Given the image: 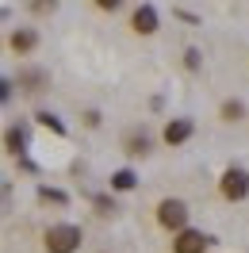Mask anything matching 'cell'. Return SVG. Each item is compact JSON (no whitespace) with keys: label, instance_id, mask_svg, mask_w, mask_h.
<instances>
[{"label":"cell","instance_id":"14","mask_svg":"<svg viewBox=\"0 0 249 253\" xmlns=\"http://www.w3.org/2000/svg\"><path fill=\"white\" fill-rule=\"evenodd\" d=\"M35 119H39L42 126H50V130H58V134H65V126H62V119H58V115H50V111H39Z\"/></svg>","mask_w":249,"mask_h":253},{"label":"cell","instance_id":"2","mask_svg":"<svg viewBox=\"0 0 249 253\" xmlns=\"http://www.w3.org/2000/svg\"><path fill=\"white\" fill-rule=\"evenodd\" d=\"M218 192H222V200H230V204L246 200V196H249V173H246V169H238V165H230L226 173L218 176Z\"/></svg>","mask_w":249,"mask_h":253},{"label":"cell","instance_id":"13","mask_svg":"<svg viewBox=\"0 0 249 253\" xmlns=\"http://www.w3.org/2000/svg\"><path fill=\"white\" fill-rule=\"evenodd\" d=\"M27 4V12H35V16H54L58 12V0H23Z\"/></svg>","mask_w":249,"mask_h":253},{"label":"cell","instance_id":"15","mask_svg":"<svg viewBox=\"0 0 249 253\" xmlns=\"http://www.w3.org/2000/svg\"><path fill=\"white\" fill-rule=\"evenodd\" d=\"M92 207H96V215H104V219H108V215H115V200H108V196H96Z\"/></svg>","mask_w":249,"mask_h":253},{"label":"cell","instance_id":"18","mask_svg":"<svg viewBox=\"0 0 249 253\" xmlns=\"http://www.w3.org/2000/svg\"><path fill=\"white\" fill-rule=\"evenodd\" d=\"M184 62H188V69H196V65H200V50H188Z\"/></svg>","mask_w":249,"mask_h":253},{"label":"cell","instance_id":"1","mask_svg":"<svg viewBox=\"0 0 249 253\" xmlns=\"http://www.w3.org/2000/svg\"><path fill=\"white\" fill-rule=\"evenodd\" d=\"M81 242H84V234H81V226H73V222H54V226H46V234H42L46 253H77Z\"/></svg>","mask_w":249,"mask_h":253},{"label":"cell","instance_id":"3","mask_svg":"<svg viewBox=\"0 0 249 253\" xmlns=\"http://www.w3.org/2000/svg\"><path fill=\"white\" fill-rule=\"evenodd\" d=\"M157 222L165 226V230H184L188 226V204L184 200H176V196H169V200H161L157 204Z\"/></svg>","mask_w":249,"mask_h":253},{"label":"cell","instance_id":"6","mask_svg":"<svg viewBox=\"0 0 249 253\" xmlns=\"http://www.w3.org/2000/svg\"><path fill=\"white\" fill-rule=\"evenodd\" d=\"M19 88L27 96L42 92V88H50V73L46 69H19Z\"/></svg>","mask_w":249,"mask_h":253},{"label":"cell","instance_id":"8","mask_svg":"<svg viewBox=\"0 0 249 253\" xmlns=\"http://www.w3.org/2000/svg\"><path fill=\"white\" fill-rule=\"evenodd\" d=\"M150 146H154V138H150L146 130H130V134L123 138V150L130 154V158H146V154H150Z\"/></svg>","mask_w":249,"mask_h":253},{"label":"cell","instance_id":"9","mask_svg":"<svg viewBox=\"0 0 249 253\" xmlns=\"http://www.w3.org/2000/svg\"><path fill=\"white\" fill-rule=\"evenodd\" d=\"M8 46L16 50V54H31V50L39 46V35H35L31 27H19V31H12V39H8Z\"/></svg>","mask_w":249,"mask_h":253},{"label":"cell","instance_id":"10","mask_svg":"<svg viewBox=\"0 0 249 253\" xmlns=\"http://www.w3.org/2000/svg\"><path fill=\"white\" fill-rule=\"evenodd\" d=\"M4 146H8V154H23L27 150V126H8V134H4Z\"/></svg>","mask_w":249,"mask_h":253},{"label":"cell","instance_id":"11","mask_svg":"<svg viewBox=\"0 0 249 253\" xmlns=\"http://www.w3.org/2000/svg\"><path fill=\"white\" fill-rule=\"evenodd\" d=\"M134 184H138V176L130 173V169H115V173H111V188L115 192H130Z\"/></svg>","mask_w":249,"mask_h":253},{"label":"cell","instance_id":"4","mask_svg":"<svg viewBox=\"0 0 249 253\" xmlns=\"http://www.w3.org/2000/svg\"><path fill=\"white\" fill-rule=\"evenodd\" d=\"M207 246H211V238L203 234V230H192V226L172 234V253H203Z\"/></svg>","mask_w":249,"mask_h":253},{"label":"cell","instance_id":"17","mask_svg":"<svg viewBox=\"0 0 249 253\" xmlns=\"http://www.w3.org/2000/svg\"><path fill=\"white\" fill-rule=\"evenodd\" d=\"M119 4H123V0H96V8H100V12H115Z\"/></svg>","mask_w":249,"mask_h":253},{"label":"cell","instance_id":"16","mask_svg":"<svg viewBox=\"0 0 249 253\" xmlns=\"http://www.w3.org/2000/svg\"><path fill=\"white\" fill-rule=\"evenodd\" d=\"M39 200H42V204H65V192H54V188H39Z\"/></svg>","mask_w":249,"mask_h":253},{"label":"cell","instance_id":"5","mask_svg":"<svg viewBox=\"0 0 249 253\" xmlns=\"http://www.w3.org/2000/svg\"><path fill=\"white\" fill-rule=\"evenodd\" d=\"M192 119H169L165 123V130H161V138H165V146H184L188 138H192Z\"/></svg>","mask_w":249,"mask_h":253},{"label":"cell","instance_id":"7","mask_svg":"<svg viewBox=\"0 0 249 253\" xmlns=\"http://www.w3.org/2000/svg\"><path fill=\"white\" fill-rule=\"evenodd\" d=\"M130 27H134V35H154L157 31V12L150 4H138L134 16H130Z\"/></svg>","mask_w":249,"mask_h":253},{"label":"cell","instance_id":"12","mask_svg":"<svg viewBox=\"0 0 249 253\" xmlns=\"http://www.w3.org/2000/svg\"><path fill=\"white\" fill-rule=\"evenodd\" d=\"M242 115H246V104H242V100H226V104H222V123H238Z\"/></svg>","mask_w":249,"mask_h":253}]
</instances>
